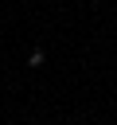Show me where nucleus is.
<instances>
[{"instance_id":"1","label":"nucleus","mask_w":117,"mask_h":125,"mask_svg":"<svg viewBox=\"0 0 117 125\" xmlns=\"http://www.w3.org/2000/svg\"><path fill=\"white\" fill-rule=\"evenodd\" d=\"M27 66H43V51H31L27 55Z\"/></svg>"}]
</instances>
